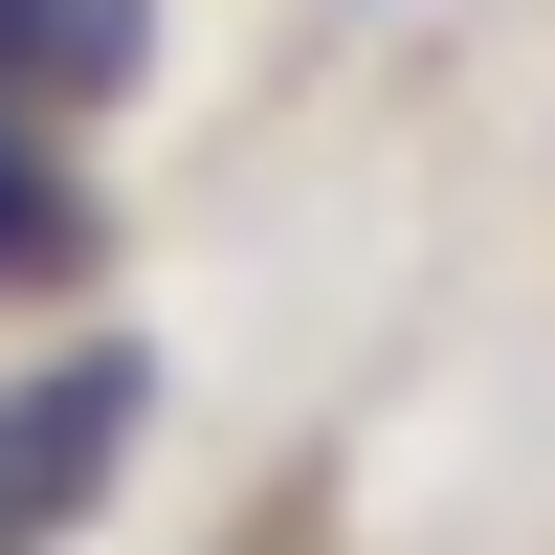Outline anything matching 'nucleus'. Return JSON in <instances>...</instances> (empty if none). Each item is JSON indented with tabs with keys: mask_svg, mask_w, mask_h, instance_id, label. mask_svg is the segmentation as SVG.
Instances as JSON below:
<instances>
[{
	"mask_svg": "<svg viewBox=\"0 0 555 555\" xmlns=\"http://www.w3.org/2000/svg\"><path fill=\"white\" fill-rule=\"evenodd\" d=\"M89 245H112V201H89L67 112H23V89H0V289H89Z\"/></svg>",
	"mask_w": 555,
	"mask_h": 555,
	"instance_id": "2",
	"label": "nucleus"
},
{
	"mask_svg": "<svg viewBox=\"0 0 555 555\" xmlns=\"http://www.w3.org/2000/svg\"><path fill=\"white\" fill-rule=\"evenodd\" d=\"M133 423H156V356H133V334H89V356H44V378L0 400V555H44V533H89V489L133 467Z\"/></svg>",
	"mask_w": 555,
	"mask_h": 555,
	"instance_id": "1",
	"label": "nucleus"
},
{
	"mask_svg": "<svg viewBox=\"0 0 555 555\" xmlns=\"http://www.w3.org/2000/svg\"><path fill=\"white\" fill-rule=\"evenodd\" d=\"M156 67V0H0V89L23 112H112Z\"/></svg>",
	"mask_w": 555,
	"mask_h": 555,
	"instance_id": "3",
	"label": "nucleus"
}]
</instances>
